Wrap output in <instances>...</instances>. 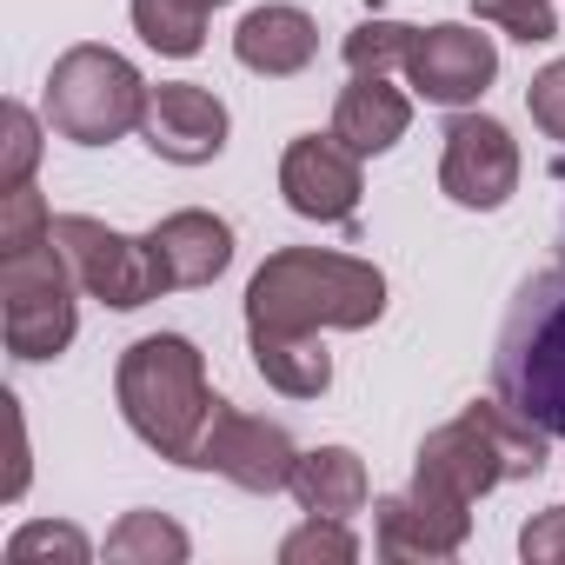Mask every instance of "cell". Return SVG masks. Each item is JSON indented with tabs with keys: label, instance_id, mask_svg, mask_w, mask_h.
<instances>
[{
	"label": "cell",
	"instance_id": "17",
	"mask_svg": "<svg viewBox=\"0 0 565 565\" xmlns=\"http://www.w3.org/2000/svg\"><path fill=\"white\" fill-rule=\"evenodd\" d=\"M287 492L300 499V512H320V519H353L366 505V466L347 452V446H320V452H300Z\"/></svg>",
	"mask_w": 565,
	"mask_h": 565
},
{
	"label": "cell",
	"instance_id": "1",
	"mask_svg": "<svg viewBox=\"0 0 565 565\" xmlns=\"http://www.w3.org/2000/svg\"><path fill=\"white\" fill-rule=\"evenodd\" d=\"M386 313V279L373 259L287 246L273 253L246 287V333H327V327H373Z\"/></svg>",
	"mask_w": 565,
	"mask_h": 565
},
{
	"label": "cell",
	"instance_id": "10",
	"mask_svg": "<svg viewBox=\"0 0 565 565\" xmlns=\"http://www.w3.org/2000/svg\"><path fill=\"white\" fill-rule=\"evenodd\" d=\"M499 74V54L479 28H426L413 34V54H406V81L419 100H439V107H466L492 87Z\"/></svg>",
	"mask_w": 565,
	"mask_h": 565
},
{
	"label": "cell",
	"instance_id": "28",
	"mask_svg": "<svg viewBox=\"0 0 565 565\" xmlns=\"http://www.w3.org/2000/svg\"><path fill=\"white\" fill-rule=\"evenodd\" d=\"M519 552H525L532 565H558V558H565V505L539 512V519L519 532Z\"/></svg>",
	"mask_w": 565,
	"mask_h": 565
},
{
	"label": "cell",
	"instance_id": "24",
	"mask_svg": "<svg viewBox=\"0 0 565 565\" xmlns=\"http://www.w3.org/2000/svg\"><path fill=\"white\" fill-rule=\"evenodd\" d=\"M413 34H419V28H399V21H366V28H353V34H347V67H353V74L406 67Z\"/></svg>",
	"mask_w": 565,
	"mask_h": 565
},
{
	"label": "cell",
	"instance_id": "15",
	"mask_svg": "<svg viewBox=\"0 0 565 565\" xmlns=\"http://www.w3.org/2000/svg\"><path fill=\"white\" fill-rule=\"evenodd\" d=\"M406 127H413V100H406L386 74H353V81H347V94H340V107H333V134H340L360 160L399 147Z\"/></svg>",
	"mask_w": 565,
	"mask_h": 565
},
{
	"label": "cell",
	"instance_id": "27",
	"mask_svg": "<svg viewBox=\"0 0 565 565\" xmlns=\"http://www.w3.org/2000/svg\"><path fill=\"white\" fill-rule=\"evenodd\" d=\"M525 107H532L539 134L565 147V61H552L545 74H532V87H525Z\"/></svg>",
	"mask_w": 565,
	"mask_h": 565
},
{
	"label": "cell",
	"instance_id": "2",
	"mask_svg": "<svg viewBox=\"0 0 565 565\" xmlns=\"http://www.w3.org/2000/svg\"><path fill=\"white\" fill-rule=\"evenodd\" d=\"M492 393L539 433L565 439V246L512 294L492 347Z\"/></svg>",
	"mask_w": 565,
	"mask_h": 565
},
{
	"label": "cell",
	"instance_id": "8",
	"mask_svg": "<svg viewBox=\"0 0 565 565\" xmlns=\"http://www.w3.org/2000/svg\"><path fill=\"white\" fill-rule=\"evenodd\" d=\"M193 466H206V472L233 479L239 492H279V486L294 479L300 452H294L287 426L253 419V413H233V406L220 399V406H213V419H206V433H200Z\"/></svg>",
	"mask_w": 565,
	"mask_h": 565
},
{
	"label": "cell",
	"instance_id": "9",
	"mask_svg": "<svg viewBox=\"0 0 565 565\" xmlns=\"http://www.w3.org/2000/svg\"><path fill=\"white\" fill-rule=\"evenodd\" d=\"M439 186H446V200L479 206V213L505 206L512 186H519V147H512V134H505L499 120H486V114H459V120L446 127Z\"/></svg>",
	"mask_w": 565,
	"mask_h": 565
},
{
	"label": "cell",
	"instance_id": "16",
	"mask_svg": "<svg viewBox=\"0 0 565 565\" xmlns=\"http://www.w3.org/2000/svg\"><path fill=\"white\" fill-rule=\"evenodd\" d=\"M233 54H239V67H253L266 81H287L320 54V28L300 8H253L233 34Z\"/></svg>",
	"mask_w": 565,
	"mask_h": 565
},
{
	"label": "cell",
	"instance_id": "19",
	"mask_svg": "<svg viewBox=\"0 0 565 565\" xmlns=\"http://www.w3.org/2000/svg\"><path fill=\"white\" fill-rule=\"evenodd\" d=\"M213 8H226V0H134V28L153 54L186 61V54L206 47V14Z\"/></svg>",
	"mask_w": 565,
	"mask_h": 565
},
{
	"label": "cell",
	"instance_id": "14",
	"mask_svg": "<svg viewBox=\"0 0 565 565\" xmlns=\"http://www.w3.org/2000/svg\"><path fill=\"white\" fill-rule=\"evenodd\" d=\"M147 246H153V266H160V287L167 294L173 287H206V279H220L226 259H233V226L220 213L186 206V213H167L147 233Z\"/></svg>",
	"mask_w": 565,
	"mask_h": 565
},
{
	"label": "cell",
	"instance_id": "12",
	"mask_svg": "<svg viewBox=\"0 0 565 565\" xmlns=\"http://www.w3.org/2000/svg\"><path fill=\"white\" fill-rule=\"evenodd\" d=\"M140 134H147V147H153L160 160L200 167V160H213V153L226 147V107H220L206 87H193V81H160V87L147 94Z\"/></svg>",
	"mask_w": 565,
	"mask_h": 565
},
{
	"label": "cell",
	"instance_id": "13",
	"mask_svg": "<svg viewBox=\"0 0 565 565\" xmlns=\"http://www.w3.org/2000/svg\"><path fill=\"white\" fill-rule=\"evenodd\" d=\"M380 525H373V545L380 558H452L466 545V525L472 512L452 505V499H433V492H399V499H380L373 505Z\"/></svg>",
	"mask_w": 565,
	"mask_h": 565
},
{
	"label": "cell",
	"instance_id": "3",
	"mask_svg": "<svg viewBox=\"0 0 565 565\" xmlns=\"http://www.w3.org/2000/svg\"><path fill=\"white\" fill-rule=\"evenodd\" d=\"M545 439L525 413H512L499 393L492 399H472L452 426L426 433L419 459H413V486L433 492V499H452V505H472L486 499L499 479H532L545 466Z\"/></svg>",
	"mask_w": 565,
	"mask_h": 565
},
{
	"label": "cell",
	"instance_id": "23",
	"mask_svg": "<svg viewBox=\"0 0 565 565\" xmlns=\"http://www.w3.org/2000/svg\"><path fill=\"white\" fill-rule=\"evenodd\" d=\"M34 160H41V120L21 100H8V107H0V193L28 186Z\"/></svg>",
	"mask_w": 565,
	"mask_h": 565
},
{
	"label": "cell",
	"instance_id": "7",
	"mask_svg": "<svg viewBox=\"0 0 565 565\" xmlns=\"http://www.w3.org/2000/svg\"><path fill=\"white\" fill-rule=\"evenodd\" d=\"M54 246L67 253L81 294H94L114 313H134V307H147V300L167 294L160 287V266H153V246L127 239V233H114V226H100L87 213H61L54 220Z\"/></svg>",
	"mask_w": 565,
	"mask_h": 565
},
{
	"label": "cell",
	"instance_id": "6",
	"mask_svg": "<svg viewBox=\"0 0 565 565\" xmlns=\"http://www.w3.org/2000/svg\"><path fill=\"white\" fill-rule=\"evenodd\" d=\"M74 266L67 253L28 246V253H0V300H8V353L14 360H54L74 340Z\"/></svg>",
	"mask_w": 565,
	"mask_h": 565
},
{
	"label": "cell",
	"instance_id": "21",
	"mask_svg": "<svg viewBox=\"0 0 565 565\" xmlns=\"http://www.w3.org/2000/svg\"><path fill=\"white\" fill-rule=\"evenodd\" d=\"M279 558H287V565H353V558H360V539L347 532V519H320V512H307L300 532L279 539Z\"/></svg>",
	"mask_w": 565,
	"mask_h": 565
},
{
	"label": "cell",
	"instance_id": "4",
	"mask_svg": "<svg viewBox=\"0 0 565 565\" xmlns=\"http://www.w3.org/2000/svg\"><path fill=\"white\" fill-rule=\"evenodd\" d=\"M114 399L127 413V426L173 466H193L200 452V433L213 419V393H206V366L193 353V340L180 333H147L120 353V373H114Z\"/></svg>",
	"mask_w": 565,
	"mask_h": 565
},
{
	"label": "cell",
	"instance_id": "18",
	"mask_svg": "<svg viewBox=\"0 0 565 565\" xmlns=\"http://www.w3.org/2000/svg\"><path fill=\"white\" fill-rule=\"evenodd\" d=\"M253 366L287 399H320L333 386V360H327L320 333H253Z\"/></svg>",
	"mask_w": 565,
	"mask_h": 565
},
{
	"label": "cell",
	"instance_id": "11",
	"mask_svg": "<svg viewBox=\"0 0 565 565\" xmlns=\"http://www.w3.org/2000/svg\"><path fill=\"white\" fill-rule=\"evenodd\" d=\"M279 193L300 220H353L360 206V153L340 134H300L279 160Z\"/></svg>",
	"mask_w": 565,
	"mask_h": 565
},
{
	"label": "cell",
	"instance_id": "5",
	"mask_svg": "<svg viewBox=\"0 0 565 565\" xmlns=\"http://www.w3.org/2000/svg\"><path fill=\"white\" fill-rule=\"evenodd\" d=\"M147 81L114 47H67L47 74V127L81 147H107L147 120Z\"/></svg>",
	"mask_w": 565,
	"mask_h": 565
},
{
	"label": "cell",
	"instance_id": "26",
	"mask_svg": "<svg viewBox=\"0 0 565 565\" xmlns=\"http://www.w3.org/2000/svg\"><path fill=\"white\" fill-rule=\"evenodd\" d=\"M472 14H479V21H492V28H505V34H512V41H525V47H539V41H552V34H558L552 0H472Z\"/></svg>",
	"mask_w": 565,
	"mask_h": 565
},
{
	"label": "cell",
	"instance_id": "20",
	"mask_svg": "<svg viewBox=\"0 0 565 565\" xmlns=\"http://www.w3.org/2000/svg\"><path fill=\"white\" fill-rule=\"evenodd\" d=\"M107 558L114 565H180L186 558V532L160 512H127L107 532Z\"/></svg>",
	"mask_w": 565,
	"mask_h": 565
},
{
	"label": "cell",
	"instance_id": "22",
	"mask_svg": "<svg viewBox=\"0 0 565 565\" xmlns=\"http://www.w3.org/2000/svg\"><path fill=\"white\" fill-rule=\"evenodd\" d=\"M54 239V213L34 186H8L0 193V253H28Z\"/></svg>",
	"mask_w": 565,
	"mask_h": 565
},
{
	"label": "cell",
	"instance_id": "25",
	"mask_svg": "<svg viewBox=\"0 0 565 565\" xmlns=\"http://www.w3.org/2000/svg\"><path fill=\"white\" fill-rule=\"evenodd\" d=\"M8 558H14V565H34V558L87 565V558H94V545H87V532H81V525H21V532L8 539Z\"/></svg>",
	"mask_w": 565,
	"mask_h": 565
}]
</instances>
